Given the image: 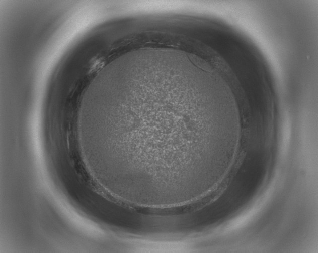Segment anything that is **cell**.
I'll return each instance as SVG.
<instances>
[{
	"mask_svg": "<svg viewBox=\"0 0 318 253\" xmlns=\"http://www.w3.org/2000/svg\"><path fill=\"white\" fill-rule=\"evenodd\" d=\"M138 110L99 117L97 138L112 145L114 174L133 189L164 195L194 189L213 175L237 122L208 95L173 84Z\"/></svg>",
	"mask_w": 318,
	"mask_h": 253,
	"instance_id": "cell-1",
	"label": "cell"
}]
</instances>
